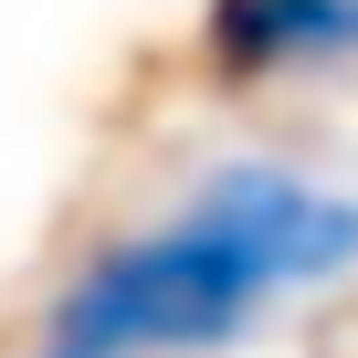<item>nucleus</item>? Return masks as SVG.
I'll return each instance as SVG.
<instances>
[{
    "label": "nucleus",
    "mask_w": 358,
    "mask_h": 358,
    "mask_svg": "<svg viewBox=\"0 0 358 358\" xmlns=\"http://www.w3.org/2000/svg\"><path fill=\"white\" fill-rule=\"evenodd\" d=\"M201 53H211L232 85L306 74V64H348V53H358V0H211Z\"/></svg>",
    "instance_id": "2"
},
{
    "label": "nucleus",
    "mask_w": 358,
    "mask_h": 358,
    "mask_svg": "<svg viewBox=\"0 0 358 358\" xmlns=\"http://www.w3.org/2000/svg\"><path fill=\"white\" fill-rule=\"evenodd\" d=\"M358 264V190L285 169V158H222L158 232L106 243L53 306L32 358H211L264 327L285 285H337Z\"/></svg>",
    "instance_id": "1"
}]
</instances>
